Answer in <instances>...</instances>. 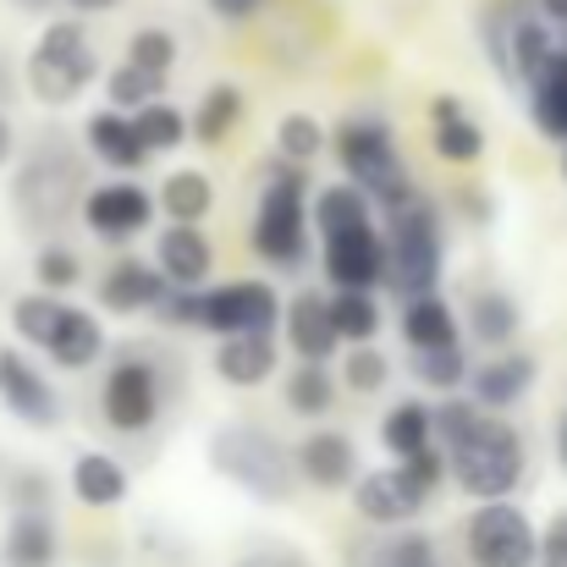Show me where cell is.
Segmentation results:
<instances>
[{"label": "cell", "instance_id": "1", "mask_svg": "<svg viewBox=\"0 0 567 567\" xmlns=\"http://www.w3.org/2000/svg\"><path fill=\"white\" fill-rule=\"evenodd\" d=\"M89 198L83 183V155L61 138V133H44L33 138L22 155H17V177H11V209L28 231H55L66 226Z\"/></svg>", "mask_w": 567, "mask_h": 567}, {"label": "cell", "instance_id": "2", "mask_svg": "<svg viewBox=\"0 0 567 567\" xmlns=\"http://www.w3.org/2000/svg\"><path fill=\"white\" fill-rule=\"evenodd\" d=\"M309 166L292 161H270L265 166V188L248 220V248L270 265V270H303L309 265Z\"/></svg>", "mask_w": 567, "mask_h": 567}, {"label": "cell", "instance_id": "3", "mask_svg": "<svg viewBox=\"0 0 567 567\" xmlns=\"http://www.w3.org/2000/svg\"><path fill=\"white\" fill-rule=\"evenodd\" d=\"M331 150H337L342 177L364 193L380 215L402 209V204L419 193L413 188L408 161H402V150H396V133H391V122H385V116H370V111L342 116V127L331 133Z\"/></svg>", "mask_w": 567, "mask_h": 567}, {"label": "cell", "instance_id": "4", "mask_svg": "<svg viewBox=\"0 0 567 567\" xmlns=\"http://www.w3.org/2000/svg\"><path fill=\"white\" fill-rule=\"evenodd\" d=\"M446 276V226H441V204L413 193L402 209L385 215V287L413 303L430 298Z\"/></svg>", "mask_w": 567, "mask_h": 567}, {"label": "cell", "instance_id": "5", "mask_svg": "<svg viewBox=\"0 0 567 567\" xmlns=\"http://www.w3.org/2000/svg\"><path fill=\"white\" fill-rule=\"evenodd\" d=\"M209 468L220 480H231L237 491H248L254 502H287L298 485L292 446L254 419H231L209 435Z\"/></svg>", "mask_w": 567, "mask_h": 567}, {"label": "cell", "instance_id": "6", "mask_svg": "<svg viewBox=\"0 0 567 567\" xmlns=\"http://www.w3.org/2000/svg\"><path fill=\"white\" fill-rule=\"evenodd\" d=\"M452 485L474 502H513V491L524 485L529 452L518 424H507L502 413H480V424L446 452Z\"/></svg>", "mask_w": 567, "mask_h": 567}, {"label": "cell", "instance_id": "7", "mask_svg": "<svg viewBox=\"0 0 567 567\" xmlns=\"http://www.w3.org/2000/svg\"><path fill=\"white\" fill-rule=\"evenodd\" d=\"M94 78H100V50H94L83 17H50L22 66L28 94L39 105H72Z\"/></svg>", "mask_w": 567, "mask_h": 567}, {"label": "cell", "instance_id": "8", "mask_svg": "<svg viewBox=\"0 0 567 567\" xmlns=\"http://www.w3.org/2000/svg\"><path fill=\"white\" fill-rule=\"evenodd\" d=\"M166 370L155 364V353H122L111 370H105V385H100V413L111 430L122 435H150L166 413Z\"/></svg>", "mask_w": 567, "mask_h": 567}, {"label": "cell", "instance_id": "9", "mask_svg": "<svg viewBox=\"0 0 567 567\" xmlns=\"http://www.w3.org/2000/svg\"><path fill=\"white\" fill-rule=\"evenodd\" d=\"M463 551L474 567H540V529L518 502H480L463 524Z\"/></svg>", "mask_w": 567, "mask_h": 567}, {"label": "cell", "instance_id": "10", "mask_svg": "<svg viewBox=\"0 0 567 567\" xmlns=\"http://www.w3.org/2000/svg\"><path fill=\"white\" fill-rule=\"evenodd\" d=\"M287 315L281 292L270 281H226V287H204V320L198 331L209 337H248V331H276Z\"/></svg>", "mask_w": 567, "mask_h": 567}, {"label": "cell", "instance_id": "11", "mask_svg": "<svg viewBox=\"0 0 567 567\" xmlns=\"http://www.w3.org/2000/svg\"><path fill=\"white\" fill-rule=\"evenodd\" d=\"M320 265H326L337 292H375L385 281V231L370 220V226H348V231L320 237Z\"/></svg>", "mask_w": 567, "mask_h": 567}, {"label": "cell", "instance_id": "12", "mask_svg": "<svg viewBox=\"0 0 567 567\" xmlns=\"http://www.w3.org/2000/svg\"><path fill=\"white\" fill-rule=\"evenodd\" d=\"M0 408L17 424H28V430H55L66 419L61 391L50 385V375L33 359H22L17 348H0Z\"/></svg>", "mask_w": 567, "mask_h": 567}, {"label": "cell", "instance_id": "13", "mask_svg": "<svg viewBox=\"0 0 567 567\" xmlns=\"http://www.w3.org/2000/svg\"><path fill=\"white\" fill-rule=\"evenodd\" d=\"M155 193L144 188V183H100V188H89L83 198V226L100 237V243H133V237H144L150 231V220H155Z\"/></svg>", "mask_w": 567, "mask_h": 567}, {"label": "cell", "instance_id": "14", "mask_svg": "<svg viewBox=\"0 0 567 567\" xmlns=\"http://www.w3.org/2000/svg\"><path fill=\"white\" fill-rule=\"evenodd\" d=\"M424 491L402 474V463H385L353 480V513L370 524V529H413V518L424 513Z\"/></svg>", "mask_w": 567, "mask_h": 567}, {"label": "cell", "instance_id": "15", "mask_svg": "<svg viewBox=\"0 0 567 567\" xmlns=\"http://www.w3.org/2000/svg\"><path fill=\"white\" fill-rule=\"evenodd\" d=\"M105 315H161V303L172 298V281L155 270V259H116L100 287H94Z\"/></svg>", "mask_w": 567, "mask_h": 567}, {"label": "cell", "instance_id": "16", "mask_svg": "<svg viewBox=\"0 0 567 567\" xmlns=\"http://www.w3.org/2000/svg\"><path fill=\"white\" fill-rule=\"evenodd\" d=\"M540 380V359L535 353H518V348H507V353H491V359H480L474 364V375H468V396L485 408V413H507V408H518L524 396H529V385Z\"/></svg>", "mask_w": 567, "mask_h": 567}, {"label": "cell", "instance_id": "17", "mask_svg": "<svg viewBox=\"0 0 567 567\" xmlns=\"http://www.w3.org/2000/svg\"><path fill=\"white\" fill-rule=\"evenodd\" d=\"M292 457H298V480L315 491H353L359 480V452H353V435L342 430H309L292 446Z\"/></svg>", "mask_w": 567, "mask_h": 567}, {"label": "cell", "instance_id": "18", "mask_svg": "<svg viewBox=\"0 0 567 567\" xmlns=\"http://www.w3.org/2000/svg\"><path fill=\"white\" fill-rule=\"evenodd\" d=\"M281 331H287V348L298 353V364H331L342 348L337 320H331V298H320V292H298L281 315Z\"/></svg>", "mask_w": 567, "mask_h": 567}, {"label": "cell", "instance_id": "19", "mask_svg": "<svg viewBox=\"0 0 567 567\" xmlns=\"http://www.w3.org/2000/svg\"><path fill=\"white\" fill-rule=\"evenodd\" d=\"M83 144H89V155H94L100 166H111V172H122V177H133V172H144V166L155 161L127 111H94L89 127H83Z\"/></svg>", "mask_w": 567, "mask_h": 567}, {"label": "cell", "instance_id": "20", "mask_svg": "<svg viewBox=\"0 0 567 567\" xmlns=\"http://www.w3.org/2000/svg\"><path fill=\"white\" fill-rule=\"evenodd\" d=\"M155 270L172 287L198 292L209 281V270H215V248H209V237L198 226H161V237H155Z\"/></svg>", "mask_w": 567, "mask_h": 567}, {"label": "cell", "instance_id": "21", "mask_svg": "<svg viewBox=\"0 0 567 567\" xmlns=\"http://www.w3.org/2000/svg\"><path fill=\"white\" fill-rule=\"evenodd\" d=\"M430 150L446 166H474L485 155V127L463 111V100H452V94L430 100Z\"/></svg>", "mask_w": 567, "mask_h": 567}, {"label": "cell", "instance_id": "22", "mask_svg": "<svg viewBox=\"0 0 567 567\" xmlns=\"http://www.w3.org/2000/svg\"><path fill=\"white\" fill-rule=\"evenodd\" d=\"M39 353H44L55 370H89V364H100V353H105V326H100V315L66 303L61 320H55V331H50V342H44Z\"/></svg>", "mask_w": 567, "mask_h": 567}, {"label": "cell", "instance_id": "23", "mask_svg": "<svg viewBox=\"0 0 567 567\" xmlns=\"http://www.w3.org/2000/svg\"><path fill=\"white\" fill-rule=\"evenodd\" d=\"M276 331H248V337H220L215 348V375L237 391H254L276 375Z\"/></svg>", "mask_w": 567, "mask_h": 567}, {"label": "cell", "instance_id": "24", "mask_svg": "<svg viewBox=\"0 0 567 567\" xmlns=\"http://www.w3.org/2000/svg\"><path fill=\"white\" fill-rule=\"evenodd\" d=\"M0 557H6V567H55V557H61L55 513H11L6 535H0Z\"/></svg>", "mask_w": 567, "mask_h": 567}, {"label": "cell", "instance_id": "25", "mask_svg": "<svg viewBox=\"0 0 567 567\" xmlns=\"http://www.w3.org/2000/svg\"><path fill=\"white\" fill-rule=\"evenodd\" d=\"M468 337L480 342V348H491V353H507L513 342H518V331H524V315H518V298L513 292H502V287H480L474 298H468Z\"/></svg>", "mask_w": 567, "mask_h": 567}, {"label": "cell", "instance_id": "26", "mask_svg": "<svg viewBox=\"0 0 567 567\" xmlns=\"http://www.w3.org/2000/svg\"><path fill=\"white\" fill-rule=\"evenodd\" d=\"M380 446H385L391 463H408V457L430 452V446H435V408L419 402V396L391 402L385 419H380Z\"/></svg>", "mask_w": 567, "mask_h": 567}, {"label": "cell", "instance_id": "27", "mask_svg": "<svg viewBox=\"0 0 567 567\" xmlns=\"http://www.w3.org/2000/svg\"><path fill=\"white\" fill-rule=\"evenodd\" d=\"M66 485H72V496H78L83 507H94V513H111V507L127 502V468H122L111 452H78Z\"/></svg>", "mask_w": 567, "mask_h": 567}, {"label": "cell", "instance_id": "28", "mask_svg": "<svg viewBox=\"0 0 567 567\" xmlns=\"http://www.w3.org/2000/svg\"><path fill=\"white\" fill-rule=\"evenodd\" d=\"M402 342L413 348V353H430V348H457L463 342V331H457V309L441 298V292H430V298H413V303H402Z\"/></svg>", "mask_w": 567, "mask_h": 567}, {"label": "cell", "instance_id": "29", "mask_svg": "<svg viewBox=\"0 0 567 567\" xmlns=\"http://www.w3.org/2000/svg\"><path fill=\"white\" fill-rule=\"evenodd\" d=\"M348 567H441V551L424 529H396V535H370L348 551Z\"/></svg>", "mask_w": 567, "mask_h": 567}, {"label": "cell", "instance_id": "30", "mask_svg": "<svg viewBox=\"0 0 567 567\" xmlns=\"http://www.w3.org/2000/svg\"><path fill=\"white\" fill-rule=\"evenodd\" d=\"M342 396V375H331V364H292L287 380H281V402L292 419H326Z\"/></svg>", "mask_w": 567, "mask_h": 567}, {"label": "cell", "instance_id": "31", "mask_svg": "<svg viewBox=\"0 0 567 567\" xmlns=\"http://www.w3.org/2000/svg\"><path fill=\"white\" fill-rule=\"evenodd\" d=\"M243 111H248V94H243L237 83H209V89H204V100H198V111L188 116L193 144H204V150L226 144V138L237 133Z\"/></svg>", "mask_w": 567, "mask_h": 567}, {"label": "cell", "instance_id": "32", "mask_svg": "<svg viewBox=\"0 0 567 567\" xmlns=\"http://www.w3.org/2000/svg\"><path fill=\"white\" fill-rule=\"evenodd\" d=\"M155 204L166 209V220H172V226H198V220L215 209V188H209V177H204V172L183 166V172H172V177L161 183Z\"/></svg>", "mask_w": 567, "mask_h": 567}, {"label": "cell", "instance_id": "33", "mask_svg": "<svg viewBox=\"0 0 567 567\" xmlns=\"http://www.w3.org/2000/svg\"><path fill=\"white\" fill-rule=\"evenodd\" d=\"M315 237H331V231H348V226H370L375 220V204L353 183H331V188L315 193Z\"/></svg>", "mask_w": 567, "mask_h": 567}, {"label": "cell", "instance_id": "34", "mask_svg": "<svg viewBox=\"0 0 567 567\" xmlns=\"http://www.w3.org/2000/svg\"><path fill=\"white\" fill-rule=\"evenodd\" d=\"M529 116H535V127H540L551 144H563L567 150V39H563L557 66L529 89Z\"/></svg>", "mask_w": 567, "mask_h": 567}, {"label": "cell", "instance_id": "35", "mask_svg": "<svg viewBox=\"0 0 567 567\" xmlns=\"http://www.w3.org/2000/svg\"><path fill=\"white\" fill-rule=\"evenodd\" d=\"M331 320H337V337H342L348 348L375 342L380 326H385L375 292H331Z\"/></svg>", "mask_w": 567, "mask_h": 567}, {"label": "cell", "instance_id": "36", "mask_svg": "<svg viewBox=\"0 0 567 567\" xmlns=\"http://www.w3.org/2000/svg\"><path fill=\"white\" fill-rule=\"evenodd\" d=\"M331 144V133L309 116V111H287L276 122V161H292V166H315L320 150Z\"/></svg>", "mask_w": 567, "mask_h": 567}, {"label": "cell", "instance_id": "37", "mask_svg": "<svg viewBox=\"0 0 567 567\" xmlns=\"http://www.w3.org/2000/svg\"><path fill=\"white\" fill-rule=\"evenodd\" d=\"M133 127H138V138L150 144V155H172V150H183V144H193L188 116H183L177 105H166V100H155V105L133 111Z\"/></svg>", "mask_w": 567, "mask_h": 567}, {"label": "cell", "instance_id": "38", "mask_svg": "<svg viewBox=\"0 0 567 567\" xmlns=\"http://www.w3.org/2000/svg\"><path fill=\"white\" fill-rule=\"evenodd\" d=\"M166 94V78H155V72H144V66H133V61H122L116 72H105V100H111V111H144V105H155Z\"/></svg>", "mask_w": 567, "mask_h": 567}, {"label": "cell", "instance_id": "39", "mask_svg": "<svg viewBox=\"0 0 567 567\" xmlns=\"http://www.w3.org/2000/svg\"><path fill=\"white\" fill-rule=\"evenodd\" d=\"M413 375H419V385H430V391L452 396L457 385H468L474 364H468V353H463V342H457V348H430V353H413Z\"/></svg>", "mask_w": 567, "mask_h": 567}, {"label": "cell", "instance_id": "40", "mask_svg": "<svg viewBox=\"0 0 567 567\" xmlns=\"http://www.w3.org/2000/svg\"><path fill=\"white\" fill-rule=\"evenodd\" d=\"M78 281H83V259H78L66 243H44V248L33 254V287H39V292L66 298Z\"/></svg>", "mask_w": 567, "mask_h": 567}, {"label": "cell", "instance_id": "41", "mask_svg": "<svg viewBox=\"0 0 567 567\" xmlns=\"http://www.w3.org/2000/svg\"><path fill=\"white\" fill-rule=\"evenodd\" d=\"M177 33L172 28H138L133 39H127V61L133 66H144V72H155V78H172V66H177Z\"/></svg>", "mask_w": 567, "mask_h": 567}, {"label": "cell", "instance_id": "42", "mask_svg": "<svg viewBox=\"0 0 567 567\" xmlns=\"http://www.w3.org/2000/svg\"><path fill=\"white\" fill-rule=\"evenodd\" d=\"M385 380H391V359L380 353L375 342H364V348H353V353L342 359V385H348V391H359V396L385 391Z\"/></svg>", "mask_w": 567, "mask_h": 567}, {"label": "cell", "instance_id": "43", "mask_svg": "<svg viewBox=\"0 0 567 567\" xmlns=\"http://www.w3.org/2000/svg\"><path fill=\"white\" fill-rule=\"evenodd\" d=\"M6 491H11V513H50V474L44 468L6 474Z\"/></svg>", "mask_w": 567, "mask_h": 567}, {"label": "cell", "instance_id": "44", "mask_svg": "<svg viewBox=\"0 0 567 567\" xmlns=\"http://www.w3.org/2000/svg\"><path fill=\"white\" fill-rule=\"evenodd\" d=\"M402 474H408L424 496H435V491L446 485V474H452V468H446V452H441V446H430V452L408 457V463H402Z\"/></svg>", "mask_w": 567, "mask_h": 567}, {"label": "cell", "instance_id": "45", "mask_svg": "<svg viewBox=\"0 0 567 567\" xmlns=\"http://www.w3.org/2000/svg\"><path fill=\"white\" fill-rule=\"evenodd\" d=\"M540 567H567V507L540 529Z\"/></svg>", "mask_w": 567, "mask_h": 567}, {"label": "cell", "instance_id": "46", "mask_svg": "<svg viewBox=\"0 0 567 567\" xmlns=\"http://www.w3.org/2000/svg\"><path fill=\"white\" fill-rule=\"evenodd\" d=\"M237 567H309V563L298 551H287V546H259V551L237 557Z\"/></svg>", "mask_w": 567, "mask_h": 567}, {"label": "cell", "instance_id": "47", "mask_svg": "<svg viewBox=\"0 0 567 567\" xmlns=\"http://www.w3.org/2000/svg\"><path fill=\"white\" fill-rule=\"evenodd\" d=\"M204 6H209L220 22H248V17H259L270 0H204Z\"/></svg>", "mask_w": 567, "mask_h": 567}, {"label": "cell", "instance_id": "48", "mask_svg": "<svg viewBox=\"0 0 567 567\" xmlns=\"http://www.w3.org/2000/svg\"><path fill=\"white\" fill-rule=\"evenodd\" d=\"M457 204H463V209L474 215V226H485V220L496 215V204H491L485 193H474V188H463V193H457Z\"/></svg>", "mask_w": 567, "mask_h": 567}, {"label": "cell", "instance_id": "49", "mask_svg": "<svg viewBox=\"0 0 567 567\" xmlns=\"http://www.w3.org/2000/svg\"><path fill=\"white\" fill-rule=\"evenodd\" d=\"M11 161H17V122L0 111V172H6Z\"/></svg>", "mask_w": 567, "mask_h": 567}, {"label": "cell", "instance_id": "50", "mask_svg": "<svg viewBox=\"0 0 567 567\" xmlns=\"http://www.w3.org/2000/svg\"><path fill=\"white\" fill-rule=\"evenodd\" d=\"M535 11H540L551 28H563L567 33V0H535Z\"/></svg>", "mask_w": 567, "mask_h": 567}, {"label": "cell", "instance_id": "51", "mask_svg": "<svg viewBox=\"0 0 567 567\" xmlns=\"http://www.w3.org/2000/svg\"><path fill=\"white\" fill-rule=\"evenodd\" d=\"M66 6H72L78 17H94V11H116L122 0H66Z\"/></svg>", "mask_w": 567, "mask_h": 567}, {"label": "cell", "instance_id": "52", "mask_svg": "<svg viewBox=\"0 0 567 567\" xmlns=\"http://www.w3.org/2000/svg\"><path fill=\"white\" fill-rule=\"evenodd\" d=\"M11 94H17V78H11V66H6V55H0V111L11 105Z\"/></svg>", "mask_w": 567, "mask_h": 567}, {"label": "cell", "instance_id": "53", "mask_svg": "<svg viewBox=\"0 0 567 567\" xmlns=\"http://www.w3.org/2000/svg\"><path fill=\"white\" fill-rule=\"evenodd\" d=\"M11 6H17V11H33V17H44L55 0H11Z\"/></svg>", "mask_w": 567, "mask_h": 567}, {"label": "cell", "instance_id": "54", "mask_svg": "<svg viewBox=\"0 0 567 567\" xmlns=\"http://www.w3.org/2000/svg\"><path fill=\"white\" fill-rule=\"evenodd\" d=\"M557 463H563V468H567V413H563V419H557Z\"/></svg>", "mask_w": 567, "mask_h": 567}, {"label": "cell", "instance_id": "55", "mask_svg": "<svg viewBox=\"0 0 567 567\" xmlns=\"http://www.w3.org/2000/svg\"><path fill=\"white\" fill-rule=\"evenodd\" d=\"M563 183H567V150H563Z\"/></svg>", "mask_w": 567, "mask_h": 567}]
</instances>
